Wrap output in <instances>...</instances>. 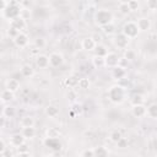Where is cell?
<instances>
[{"instance_id":"14","label":"cell","mask_w":157,"mask_h":157,"mask_svg":"<svg viewBox=\"0 0 157 157\" xmlns=\"http://www.w3.org/2000/svg\"><path fill=\"white\" fill-rule=\"evenodd\" d=\"M36 64L39 69H47L50 64H49V56L44 55V54H39L36 59Z\"/></svg>"},{"instance_id":"21","label":"cell","mask_w":157,"mask_h":157,"mask_svg":"<svg viewBox=\"0 0 157 157\" xmlns=\"http://www.w3.org/2000/svg\"><path fill=\"white\" fill-rule=\"evenodd\" d=\"M21 132H22V135L26 139H33L36 136V129H34V126H25V128H22Z\"/></svg>"},{"instance_id":"38","label":"cell","mask_w":157,"mask_h":157,"mask_svg":"<svg viewBox=\"0 0 157 157\" xmlns=\"http://www.w3.org/2000/svg\"><path fill=\"white\" fill-rule=\"evenodd\" d=\"M81 157H94V150H91V148H86L83 150L81 153H80Z\"/></svg>"},{"instance_id":"32","label":"cell","mask_w":157,"mask_h":157,"mask_svg":"<svg viewBox=\"0 0 157 157\" xmlns=\"http://www.w3.org/2000/svg\"><path fill=\"white\" fill-rule=\"evenodd\" d=\"M94 52H96V55H99V56H105L108 54V52L105 50V47L101 44H97V47L94 48Z\"/></svg>"},{"instance_id":"1","label":"cell","mask_w":157,"mask_h":157,"mask_svg":"<svg viewBox=\"0 0 157 157\" xmlns=\"http://www.w3.org/2000/svg\"><path fill=\"white\" fill-rule=\"evenodd\" d=\"M125 94H126V92H125L124 87L120 85H114L108 90V98L115 104L123 103V101L125 99Z\"/></svg>"},{"instance_id":"20","label":"cell","mask_w":157,"mask_h":157,"mask_svg":"<svg viewBox=\"0 0 157 157\" xmlns=\"http://www.w3.org/2000/svg\"><path fill=\"white\" fill-rule=\"evenodd\" d=\"M13 92H11L10 90H7V88H5L2 92H1V96H0V98H1V102L2 103H9V102H11L12 99H13Z\"/></svg>"},{"instance_id":"18","label":"cell","mask_w":157,"mask_h":157,"mask_svg":"<svg viewBox=\"0 0 157 157\" xmlns=\"http://www.w3.org/2000/svg\"><path fill=\"white\" fill-rule=\"evenodd\" d=\"M6 88L10 90L11 92H17L20 90V82L17 78H10L7 82H6Z\"/></svg>"},{"instance_id":"7","label":"cell","mask_w":157,"mask_h":157,"mask_svg":"<svg viewBox=\"0 0 157 157\" xmlns=\"http://www.w3.org/2000/svg\"><path fill=\"white\" fill-rule=\"evenodd\" d=\"M28 42H29L28 36H27L26 33H23V32H20V33L13 38V43H15V45H16L17 48H25V47H27Z\"/></svg>"},{"instance_id":"22","label":"cell","mask_w":157,"mask_h":157,"mask_svg":"<svg viewBox=\"0 0 157 157\" xmlns=\"http://www.w3.org/2000/svg\"><path fill=\"white\" fill-rule=\"evenodd\" d=\"M33 74H34V70H33V67L31 65L26 64V65H23L21 67V75L23 77H31V76H33Z\"/></svg>"},{"instance_id":"46","label":"cell","mask_w":157,"mask_h":157,"mask_svg":"<svg viewBox=\"0 0 157 157\" xmlns=\"http://www.w3.org/2000/svg\"><path fill=\"white\" fill-rule=\"evenodd\" d=\"M9 4H10V2H7L6 0H0V10H1V12H4V11L7 9Z\"/></svg>"},{"instance_id":"10","label":"cell","mask_w":157,"mask_h":157,"mask_svg":"<svg viewBox=\"0 0 157 157\" xmlns=\"http://www.w3.org/2000/svg\"><path fill=\"white\" fill-rule=\"evenodd\" d=\"M63 55L61 54H59V53H52L50 55H49V64H50V66H53V67H59V66H61V64H63Z\"/></svg>"},{"instance_id":"40","label":"cell","mask_w":157,"mask_h":157,"mask_svg":"<svg viewBox=\"0 0 157 157\" xmlns=\"http://www.w3.org/2000/svg\"><path fill=\"white\" fill-rule=\"evenodd\" d=\"M72 110L76 115H81L82 114V105L78 104V103H74L72 104Z\"/></svg>"},{"instance_id":"42","label":"cell","mask_w":157,"mask_h":157,"mask_svg":"<svg viewBox=\"0 0 157 157\" xmlns=\"http://www.w3.org/2000/svg\"><path fill=\"white\" fill-rule=\"evenodd\" d=\"M128 4H129V7H130L131 11H136V10L139 9V2H137V0H129Z\"/></svg>"},{"instance_id":"36","label":"cell","mask_w":157,"mask_h":157,"mask_svg":"<svg viewBox=\"0 0 157 157\" xmlns=\"http://www.w3.org/2000/svg\"><path fill=\"white\" fill-rule=\"evenodd\" d=\"M146 6H147L148 10L156 11L157 10V0H147L146 1Z\"/></svg>"},{"instance_id":"3","label":"cell","mask_w":157,"mask_h":157,"mask_svg":"<svg viewBox=\"0 0 157 157\" xmlns=\"http://www.w3.org/2000/svg\"><path fill=\"white\" fill-rule=\"evenodd\" d=\"M21 12H22L21 7H20L15 1H12V2L9 4L7 9L2 12V16L6 17V18H9V20H13V18L21 16Z\"/></svg>"},{"instance_id":"29","label":"cell","mask_w":157,"mask_h":157,"mask_svg":"<svg viewBox=\"0 0 157 157\" xmlns=\"http://www.w3.org/2000/svg\"><path fill=\"white\" fill-rule=\"evenodd\" d=\"M90 80L86 78V77H82V78H78V83H77V87L81 88V90H88L90 88Z\"/></svg>"},{"instance_id":"28","label":"cell","mask_w":157,"mask_h":157,"mask_svg":"<svg viewBox=\"0 0 157 157\" xmlns=\"http://www.w3.org/2000/svg\"><path fill=\"white\" fill-rule=\"evenodd\" d=\"M16 156H29V151H28V147L25 144H22L21 146L17 147V152H16Z\"/></svg>"},{"instance_id":"4","label":"cell","mask_w":157,"mask_h":157,"mask_svg":"<svg viewBox=\"0 0 157 157\" xmlns=\"http://www.w3.org/2000/svg\"><path fill=\"white\" fill-rule=\"evenodd\" d=\"M139 32H140V29H139V27H137V23L134 22V21L126 22V23L124 25V27H123V33H124L128 38H130V39L135 38V37L139 34Z\"/></svg>"},{"instance_id":"41","label":"cell","mask_w":157,"mask_h":157,"mask_svg":"<svg viewBox=\"0 0 157 157\" xmlns=\"http://www.w3.org/2000/svg\"><path fill=\"white\" fill-rule=\"evenodd\" d=\"M47 136H49V137H59V131L56 129H54V128H50V129L47 130Z\"/></svg>"},{"instance_id":"33","label":"cell","mask_w":157,"mask_h":157,"mask_svg":"<svg viewBox=\"0 0 157 157\" xmlns=\"http://www.w3.org/2000/svg\"><path fill=\"white\" fill-rule=\"evenodd\" d=\"M135 56H136V53H135L132 49H125V52H124V58H125L128 61L134 60Z\"/></svg>"},{"instance_id":"34","label":"cell","mask_w":157,"mask_h":157,"mask_svg":"<svg viewBox=\"0 0 157 157\" xmlns=\"http://www.w3.org/2000/svg\"><path fill=\"white\" fill-rule=\"evenodd\" d=\"M123 136H121V134H120V131H118V130H114V131H112L110 132V135H109V139L113 141V142H118L120 139H121Z\"/></svg>"},{"instance_id":"45","label":"cell","mask_w":157,"mask_h":157,"mask_svg":"<svg viewBox=\"0 0 157 157\" xmlns=\"http://www.w3.org/2000/svg\"><path fill=\"white\" fill-rule=\"evenodd\" d=\"M6 144H5V141H4V139H1L0 140V156L2 157L4 156V153L6 152Z\"/></svg>"},{"instance_id":"30","label":"cell","mask_w":157,"mask_h":157,"mask_svg":"<svg viewBox=\"0 0 157 157\" xmlns=\"http://www.w3.org/2000/svg\"><path fill=\"white\" fill-rule=\"evenodd\" d=\"M119 11H120V13H123V15H128L131 10H130V7H129V4H128V1H124V2H120L119 4Z\"/></svg>"},{"instance_id":"2","label":"cell","mask_w":157,"mask_h":157,"mask_svg":"<svg viewBox=\"0 0 157 157\" xmlns=\"http://www.w3.org/2000/svg\"><path fill=\"white\" fill-rule=\"evenodd\" d=\"M113 21V13L108 9H99L94 13V22L97 26L102 27L108 23H112Z\"/></svg>"},{"instance_id":"43","label":"cell","mask_w":157,"mask_h":157,"mask_svg":"<svg viewBox=\"0 0 157 157\" xmlns=\"http://www.w3.org/2000/svg\"><path fill=\"white\" fill-rule=\"evenodd\" d=\"M34 45H36L38 49H42V48L45 47V40H44L43 38H37L36 42H34Z\"/></svg>"},{"instance_id":"12","label":"cell","mask_w":157,"mask_h":157,"mask_svg":"<svg viewBox=\"0 0 157 157\" xmlns=\"http://www.w3.org/2000/svg\"><path fill=\"white\" fill-rule=\"evenodd\" d=\"M10 26L21 32L26 27V21H25V18L22 16H18V17H16L13 20H10Z\"/></svg>"},{"instance_id":"16","label":"cell","mask_w":157,"mask_h":157,"mask_svg":"<svg viewBox=\"0 0 157 157\" xmlns=\"http://www.w3.org/2000/svg\"><path fill=\"white\" fill-rule=\"evenodd\" d=\"M112 74H113V77H114V78L121 80V78L126 75V70H125V67L118 65V66H115V67L113 69V72H112Z\"/></svg>"},{"instance_id":"11","label":"cell","mask_w":157,"mask_h":157,"mask_svg":"<svg viewBox=\"0 0 157 157\" xmlns=\"http://www.w3.org/2000/svg\"><path fill=\"white\" fill-rule=\"evenodd\" d=\"M131 113L135 118H142L146 115L147 113V108L144 105V104H136V105H132V109H131Z\"/></svg>"},{"instance_id":"17","label":"cell","mask_w":157,"mask_h":157,"mask_svg":"<svg viewBox=\"0 0 157 157\" xmlns=\"http://www.w3.org/2000/svg\"><path fill=\"white\" fill-rule=\"evenodd\" d=\"M44 112H45V114H47L49 118H56V117L59 115V108H58L56 105H53V104L47 105L45 109H44Z\"/></svg>"},{"instance_id":"13","label":"cell","mask_w":157,"mask_h":157,"mask_svg":"<svg viewBox=\"0 0 157 157\" xmlns=\"http://www.w3.org/2000/svg\"><path fill=\"white\" fill-rule=\"evenodd\" d=\"M25 140L26 137L22 135V132H17V134H13L11 137H10V144L13 146V147H18L21 146L22 144H25Z\"/></svg>"},{"instance_id":"23","label":"cell","mask_w":157,"mask_h":157,"mask_svg":"<svg viewBox=\"0 0 157 157\" xmlns=\"http://www.w3.org/2000/svg\"><path fill=\"white\" fill-rule=\"evenodd\" d=\"M146 115L148 118H152V119H157V103H152L147 107V113Z\"/></svg>"},{"instance_id":"31","label":"cell","mask_w":157,"mask_h":157,"mask_svg":"<svg viewBox=\"0 0 157 157\" xmlns=\"http://www.w3.org/2000/svg\"><path fill=\"white\" fill-rule=\"evenodd\" d=\"M94 150V156H98V157H104V156H108V150L103 146L101 147H96L93 148Z\"/></svg>"},{"instance_id":"15","label":"cell","mask_w":157,"mask_h":157,"mask_svg":"<svg viewBox=\"0 0 157 157\" xmlns=\"http://www.w3.org/2000/svg\"><path fill=\"white\" fill-rule=\"evenodd\" d=\"M136 23H137L139 29L142 31V32L148 31V29L151 28V22H150V20L146 18V17H141V18H139V20L136 21Z\"/></svg>"},{"instance_id":"6","label":"cell","mask_w":157,"mask_h":157,"mask_svg":"<svg viewBox=\"0 0 157 157\" xmlns=\"http://www.w3.org/2000/svg\"><path fill=\"white\" fill-rule=\"evenodd\" d=\"M104 60H105V67L114 69L115 66L119 65V60H120V58H119L115 53H108V54L104 56Z\"/></svg>"},{"instance_id":"35","label":"cell","mask_w":157,"mask_h":157,"mask_svg":"<svg viewBox=\"0 0 157 157\" xmlns=\"http://www.w3.org/2000/svg\"><path fill=\"white\" fill-rule=\"evenodd\" d=\"M101 28L103 29V32H104L105 34H113V33H114V25H113V23H108V25H105V26H102Z\"/></svg>"},{"instance_id":"37","label":"cell","mask_w":157,"mask_h":157,"mask_svg":"<svg viewBox=\"0 0 157 157\" xmlns=\"http://www.w3.org/2000/svg\"><path fill=\"white\" fill-rule=\"evenodd\" d=\"M66 97H67V99L70 101V102H75L76 101V92L72 90V88H69V91H67V93H66Z\"/></svg>"},{"instance_id":"47","label":"cell","mask_w":157,"mask_h":157,"mask_svg":"<svg viewBox=\"0 0 157 157\" xmlns=\"http://www.w3.org/2000/svg\"><path fill=\"white\" fill-rule=\"evenodd\" d=\"M5 120H6V117L1 115V118H0V128H5Z\"/></svg>"},{"instance_id":"26","label":"cell","mask_w":157,"mask_h":157,"mask_svg":"<svg viewBox=\"0 0 157 157\" xmlns=\"http://www.w3.org/2000/svg\"><path fill=\"white\" fill-rule=\"evenodd\" d=\"M130 102H131V104H132V105H136V104H144L145 98H144V96H142V94L136 93V94H134V96L131 97Z\"/></svg>"},{"instance_id":"25","label":"cell","mask_w":157,"mask_h":157,"mask_svg":"<svg viewBox=\"0 0 157 157\" xmlns=\"http://www.w3.org/2000/svg\"><path fill=\"white\" fill-rule=\"evenodd\" d=\"M77 83H78V78L76 76H70L65 80V85L69 87V88H74V87H77Z\"/></svg>"},{"instance_id":"27","label":"cell","mask_w":157,"mask_h":157,"mask_svg":"<svg viewBox=\"0 0 157 157\" xmlns=\"http://www.w3.org/2000/svg\"><path fill=\"white\" fill-rule=\"evenodd\" d=\"M21 126L25 128V126H34V119L32 117H23L20 121Z\"/></svg>"},{"instance_id":"19","label":"cell","mask_w":157,"mask_h":157,"mask_svg":"<svg viewBox=\"0 0 157 157\" xmlns=\"http://www.w3.org/2000/svg\"><path fill=\"white\" fill-rule=\"evenodd\" d=\"M92 65H93L96 69L104 67V66H105V60H104V56L94 55V56L92 58Z\"/></svg>"},{"instance_id":"5","label":"cell","mask_w":157,"mask_h":157,"mask_svg":"<svg viewBox=\"0 0 157 157\" xmlns=\"http://www.w3.org/2000/svg\"><path fill=\"white\" fill-rule=\"evenodd\" d=\"M43 144H44L45 147H48V148H50L53 151H58L59 152L61 150V142L59 141L58 137H49V136H47L44 139Z\"/></svg>"},{"instance_id":"39","label":"cell","mask_w":157,"mask_h":157,"mask_svg":"<svg viewBox=\"0 0 157 157\" xmlns=\"http://www.w3.org/2000/svg\"><path fill=\"white\" fill-rule=\"evenodd\" d=\"M18 33H20V31H17L16 28H13V27H11V26H10L9 29H7V36H9L10 38H12V39H13Z\"/></svg>"},{"instance_id":"44","label":"cell","mask_w":157,"mask_h":157,"mask_svg":"<svg viewBox=\"0 0 157 157\" xmlns=\"http://www.w3.org/2000/svg\"><path fill=\"white\" fill-rule=\"evenodd\" d=\"M117 146H118V147H120V148H125V147H128V139L121 137V139L117 142Z\"/></svg>"},{"instance_id":"8","label":"cell","mask_w":157,"mask_h":157,"mask_svg":"<svg viewBox=\"0 0 157 157\" xmlns=\"http://www.w3.org/2000/svg\"><path fill=\"white\" fill-rule=\"evenodd\" d=\"M81 47H82V49L88 50V52L90 50H94V48L97 47V42H96V39L93 37H86V38L82 39Z\"/></svg>"},{"instance_id":"24","label":"cell","mask_w":157,"mask_h":157,"mask_svg":"<svg viewBox=\"0 0 157 157\" xmlns=\"http://www.w3.org/2000/svg\"><path fill=\"white\" fill-rule=\"evenodd\" d=\"M16 114L15 112V108L11 107V105H5L4 109H2V115H5L6 118H13Z\"/></svg>"},{"instance_id":"9","label":"cell","mask_w":157,"mask_h":157,"mask_svg":"<svg viewBox=\"0 0 157 157\" xmlns=\"http://www.w3.org/2000/svg\"><path fill=\"white\" fill-rule=\"evenodd\" d=\"M129 40H130V38H128V37L121 32V33H119V34L115 37V45H117L118 48H120V49H125V48L128 47V44H129Z\"/></svg>"}]
</instances>
